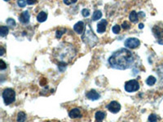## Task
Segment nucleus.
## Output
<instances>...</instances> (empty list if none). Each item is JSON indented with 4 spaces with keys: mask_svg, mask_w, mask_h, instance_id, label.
Masks as SVG:
<instances>
[{
    "mask_svg": "<svg viewBox=\"0 0 163 122\" xmlns=\"http://www.w3.org/2000/svg\"><path fill=\"white\" fill-rule=\"evenodd\" d=\"M135 58L132 52L126 48H121L114 53L108 59L109 65L112 68L125 70L129 68L134 63Z\"/></svg>",
    "mask_w": 163,
    "mask_h": 122,
    "instance_id": "obj_1",
    "label": "nucleus"
},
{
    "mask_svg": "<svg viewBox=\"0 0 163 122\" xmlns=\"http://www.w3.org/2000/svg\"><path fill=\"white\" fill-rule=\"evenodd\" d=\"M76 56V50L71 44L62 42L53 50V56L62 64H69Z\"/></svg>",
    "mask_w": 163,
    "mask_h": 122,
    "instance_id": "obj_2",
    "label": "nucleus"
},
{
    "mask_svg": "<svg viewBox=\"0 0 163 122\" xmlns=\"http://www.w3.org/2000/svg\"><path fill=\"white\" fill-rule=\"evenodd\" d=\"M82 41L86 45H88L90 47H93L98 42V38L96 36V34L92 32V30L90 28H88L82 36Z\"/></svg>",
    "mask_w": 163,
    "mask_h": 122,
    "instance_id": "obj_3",
    "label": "nucleus"
},
{
    "mask_svg": "<svg viewBox=\"0 0 163 122\" xmlns=\"http://www.w3.org/2000/svg\"><path fill=\"white\" fill-rule=\"evenodd\" d=\"M3 99L6 105H10L16 100V92L11 88H7L3 91Z\"/></svg>",
    "mask_w": 163,
    "mask_h": 122,
    "instance_id": "obj_4",
    "label": "nucleus"
},
{
    "mask_svg": "<svg viewBox=\"0 0 163 122\" xmlns=\"http://www.w3.org/2000/svg\"><path fill=\"white\" fill-rule=\"evenodd\" d=\"M140 89V84L136 80H130L125 84V90L126 92L132 93Z\"/></svg>",
    "mask_w": 163,
    "mask_h": 122,
    "instance_id": "obj_5",
    "label": "nucleus"
},
{
    "mask_svg": "<svg viewBox=\"0 0 163 122\" xmlns=\"http://www.w3.org/2000/svg\"><path fill=\"white\" fill-rule=\"evenodd\" d=\"M140 45V40L135 38H130L125 41V46L129 49H135L137 48Z\"/></svg>",
    "mask_w": 163,
    "mask_h": 122,
    "instance_id": "obj_6",
    "label": "nucleus"
},
{
    "mask_svg": "<svg viewBox=\"0 0 163 122\" xmlns=\"http://www.w3.org/2000/svg\"><path fill=\"white\" fill-rule=\"evenodd\" d=\"M107 108L112 113H118L121 110V104L117 101H112L107 105Z\"/></svg>",
    "mask_w": 163,
    "mask_h": 122,
    "instance_id": "obj_7",
    "label": "nucleus"
},
{
    "mask_svg": "<svg viewBox=\"0 0 163 122\" xmlns=\"http://www.w3.org/2000/svg\"><path fill=\"white\" fill-rule=\"evenodd\" d=\"M86 98L88 99L92 100V101H95V100L99 99L100 98V95L96 92L95 90H91L90 91H88L86 93Z\"/></svg>",
    "mask_w": 163,
    "mask_h": 122,
    "instance_id": "obj_8",
    "label": "nucleus"
},
{
    "mask_svg": "<svg viewBox=\"0 0 163 122\" xmlns=\"http://www.w3.org/2000/svg\"><path fill=\"white\" fill-rule=\"evenodd\" d=\"M108 25V21L106 20H102L101 21L98 23L97 25V32L100 33H103L106 30V26Z\"/></svg>",
    "mask_w": 163,
    "mask_h": 122,
    "instance_id": "obj_9",
    "label": "nucleus"
},
{
    "mask_svg": "<svg viewBox=\"0 0 163 122\" xmlns=\"http://www.w3.org/2000/svg\"><path fill=\"white\" fill-rule=\"evenodd\" d=\"M85 29V24L82 21H79L73 26V30L79 34H82L83 33Z\"/></svg>",
    "mask_w": 163,
    "mask_h": 122,
    "instance_id": "obj_10",
    "label": "nucleus"
},
{
    "mask_svg": "<svg viewBox=\"0 0 163 122\" xmlns=\"http://www.w3.org/2000/svg\"><path fill=\"white\" fill-rule=\"evenodd\" d=\"M152 33L158 40L163 38V29L160 28L159 26H154L152 29Z\"/></svg>",
    "mask_w": 163,
    "mask_h": 122,
    "instance_id": "obj_11",
    "label": "nucleus"
},
{
    "mask_svg": "<svg viewBox=\"0 0 163 122\" xmlns=\"http://www.w3.org/2000/svg\"><path fill=\"white\" fill-rule=\"evenodd\" d=\"M29 18H30V16H29V13L28 11H23L22 13L20 15L19 17V21H21L23 24H26L29 21Z\"/></svg>",
    "mask_w": 163,
    "mask_h": 122,
    "instance_id": "obj_12",
    "label": "nucleus"
},
{
    "mask_svg": "<svg viewBox=\"0 0 163 122\" xmlns=\"http://www.w3.org/2000/svg\"><path fill=\"white\" fill-rule=\"evenodd\" d=\"M69 117L72 119H77V118H81L82 117V113L79 110V108L76 107L73 108L71 111H69Z\"/></svg>",
    "mask_w": 163,
    "mask_h": 122,
    "instance_id": "obj_13",
    "label": "nucleus"
},
{
    "mask_svg": "<svg viewBox=\"0 0 163 122\" xmlns=\"http://www.w3.org/2000/svg\"><path fill=\"white\" fill-rule=\"evenodd\" d=\"M47 19V14L46 12H44V11H41L37 16V21L40 23L46 21Z\"/></svg>",
    "mask_w": 163,
    "mask_h": 122,
    "instance_id": "obj_14",
    "label": "nucleus"
},
{
    "mask_svg": "<svg viewBox=\"0 0 163 122\" xmlns=\"http://www.w3.org/2000/svg\"><path fill=\"white\" fill-rule=\"evenodd\" d=\"M106 117V113L101 111H96V115H95V118L97 121H102Z\"/></svg>",
    "mask_w": 163,
    "mask_h": 122,
    "instance_id": "obj_15",
    "label": "nucleus"
},
{
    "mask_svg": "<svg viewBox=\"0 0 163 122\" xmlns=\"http://www.w3.org/2000/svg\"><path fill=\"white\" fill-rule=\"evenodd\" d=\"M129 19L131 22L135 23L138 21V14L136 13L135 11H132L129 15Z\"/></svg>",
    "mask_w": 163,
    "mask_h": 122,
    "instance_id": "obj_16",
    "label": "nucleus"
},
{
    "mask_svg": "<svg viewBox=\"0 0 163 122\" xmlns=\"http://www.w3.org/2000/svg\"><path fill=\"white\" fill-rule=\"evenodd\" d=\"M157 72L160 78V84H161V86H163V65L158 67L157 69Z\"/></svg>",
    "mask_w": 163,
    "mask_h": 122,
    "instance_id": "obj_17",
    "label": "nucleus"
},
{
    "mask_svg": "<svg viewBox=\"0 0 163 122\" xmlns=\"http://www.w3.org/2000/svg\"><path fill=\"white\" fill-rule=\"evenodd\" d=\"M8 32H9V30H8V28L7 26H1L0 27V35H1V37L4 38L5 36H7L8 34Z\"/></svg>",
    "mask_w": 163,
    "mask_h": 122,
    "instance_id": "obj_18",
    "label": "nucleus"
},
{
    "mask_svg": "<svg viewBox=\"0 0 163 122\" xmlns=\"http://www.w3.org/2000/svg\"><path fill=\"white\" fill-rule=\"evenodd\" d=\"M156 82H157V79L154 78L153 76H150V77H148V78H147V80H146L147 85H148V86H153L154 84L156 83Z\"/></svg>",
    "mask_w": 163,
    "mask_h": 122,
    "instance_id": "obj_19",
    "label": "nucleus"
},
{
    "mask_svg": "<svg viewBox=\"0 0 163 122\" xmlns=\"http://www.w3.org/2000/svg\"><path fill=\"white\" fill-rule=\"evenodd\" d=\"M102 17V12L100 11H99V10H97L94 13H93V16H92V20L93 21H98V20H100V18Z\"/></svg>",
    "mask_w": 163,
    "mask_h": 122,
    "instance_id": "obj_20",
    "label": "nucleus"
},
{
    "mask_svg": "<svg viewBox=\"0 0 163 122\" xmlns=\"http://www.w3.org/2000/svg\"><path fill=\"white\" fill-rule=\"evenodd\" d=\"M26 120V115L25 112L21 111L18 113V116H17V121H25Z\"/></svg>",
    "mask_w": 163,
    "mask_h": 122,
    "instance_id": "obj_21",
    "label": "nucleus"
},
{
    "mask_svg": "<svg viewBox=\"0 0 163 122\" xmlns=\"http://www.w3.org/2000/svg\"><path fill=\"white\" fill-rule=\"evenodd\" d=\"M7 25H8V26H9L10 28H13V27L16 26V21H15L13 19H11V18L7 19Z\"/></svg>",
    "mask_w": 163,
    "mask_h": 122,
    "instance_id": "obj_22",
    "label": "nucleus"
},
{
    "mask_svg": "<svg viewBox=\"0 0 163 122\" xmlns=\"http://www.w3.org/2000/svg\"><path fill=\"white\" fill-rule=\"evenodd\" d=\"M66 32V29H61V30H57L56 33V36L57 38H61L62 37V35Z\"/></svg>",
    "mask_w": 163,
    "mask_h": 122,
    "instance_id": "obj_23",
    "label": "nucleus"
},
{
    "mask_svg": "<svg viewBox=\"0 0 163 122\" xmlns=\"http://www.w3.org/2000/svg\"><path fill=\"white\" fill-rule=\"evenodd\" d=\"M158 117H157L155 114H151V115L148 117V121L156 122L158 121Z\"/></svg>",
    "mask_w": 163,
    "mask_h": 122,
    "instance_id": "obj_24",
    "label": "nucleus"
},
{
    "mask_svg": "<svg viewBox=\"0 0 163 122\" xmlns=\"http://www.w3.org/2000/svg\"><path fill=\"white\" fill-rule=\"evenodd\" d=\"M112 32L113 33H115V34H118V33H120V30H121V27L118 25H114L112 29Z\"/></svg>",
    "mask_w": 163,
    "mask_h": 122,
    "instance_id": "obj_25",
    "label": "nucleus"
},
{
    "mask_svg": "<svg viewBox=\"0 0 163 122\" xmlns=\"http://www.w3.org/2000/svg\"><path fill=\"white\" fill-rule=\"evenodd\" d=\"M17 3H18V6H19V7H25L26 3H27V2H25V0H18Z\"/></svg>",
    "mask_w": 163,
    "mask_h": 122,
    "instance_id": "obj_26",
    "label": "nucleus"
},
{
    "mask_svg": "<svg viewBox=\"0 0 163 122\" xmlns=\"http://www.w3.org/2000/svg\"><path fill=\"white\" fill-rule=\"evenodd\" d=\"M7 68V64H5V62L3 60H0V69L1 70H4Z\"/></svg>",
    "mask_w": 163,
    "mask_h": 122,
    "instance_id": "obj_27",
    "label": "nucleus"
},
{
    "mask_svg": "<svg viewBox=\"0 0 163 122\" xmlns=\"http://www.w3.org/2000/svg\"><path fill=\"white\" fill-rule=\"evenodd\" d=\"M82 14L84 17H87L90 16V11H89L88 9H83L82 11Z\"/></svg>",
    "mask_w": 163,
    "mask_h": 122,
    "instance_id": "obj_28",
    "label": "nucleus"
},
{
    "mask_svg": "<svg viewBox=\"0 0 163 122\" xmlns=\"http://www.w3.org/2000/svg\"><path fill=\"white\" fill-rule=\"evenodd\" d=\"M122 29H129L130 28V25L128 24V22H126V21H124V22L122 23Z\"/></svg>",
    "mask_w": 163,
    "mask_h": 122,
    "instance_id": "obj_29",
    "label": "nucleus"
},
{
    "mask_svg": "<svg viewBox=\"0 0 163 122\" xmlns=\"http://www.w3.org/2000/svg\"><path fill=\"white\" fill-rule=\"evenodd\" d=\"M78 0H64V3L66 4V5H71L73 3H75Z\"/></svg>",
    "mask_w": 163,
    "mask_h": 122,
    "instance_id": "obj_30",
    "label": "nucleus"
},
{
    "mask_svg": "<svg viewBox=\"0 0 163 122\" xmlns=\"http://www.w3.org/2000/svg\"><path fill=\"white\" fill-rule=\"evenodd\" d=\"M26 2H27V4H29V5H33L37 2V0H26Z\"/></svg>",
    "mask_w": 163,
    "mask_h": 122,
    "instance_id": "obj_31",
    "label": "nucleus"
},
{
    "mask_svg": "<svg viewBox=\"0 0 163 122\" xmlns=\"http://www.w3.org/2000/svg\"><path fill=\"white\" fill-rule=\"evenodd\" d=\"M0 50H1V53H0V56H2L3 54H4V52H5V49L3 47V46H0Z\"/></svg>",
    "mask_w": 163,
    "mask_h": 122,
    "instance_id": "obj_32",
    "label": "nucleus"
},
{
    "mask_svg": "<svg viewBox=\"0 0 163 122\" xmlns=\"http://www.w3.org/2000/svg\"><path fill=\"white\" fill-rule=\"evenodd\" d=\"M144 27V24H142V23H140V25H139V29H143Z\"/></svg>",
    "mask_w": 163,
    "mask_h": 122,
    "instance_id": "obj_33",
    "label": "nucleus"
},
{
    "mask_svg": "<svg viewBox=\"0 0 163 122\" xmlns=\"http://www.w3.org/2000/svg\"><path fill=\"white\" fill-rule=\"evenodd\" d=\"M4 1H6V2H8V1H10V0H4Z\"/></svg>",
    "mask_w": 163,
    "mask_h": 122,
    "instance_id": "obj_34",
    "label": "nucleus"
}]
</instances>
